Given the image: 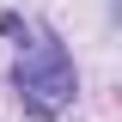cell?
<instances>
[{
  "instance_id": "1",
  "label": "cell",
  "mask_w": 122,
  "mask_h": 122,
  "mask_svg": "<svg viewBox=\"0 0 122 122\" xmlns=\"http://www.w3.org/2000/svg\"><path fill=\"white\" fill-rule=\"evenodd\" d=\"M12 86H18V98H25L37 116H55L61 104H73V92H79V79H73V55H67L55 37H37V43L18 55Z\"/></svg>"
}]
</instances>
